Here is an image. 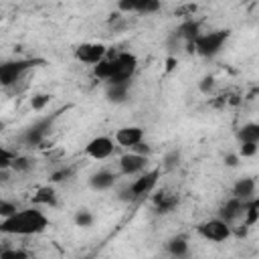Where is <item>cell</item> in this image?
<instances>
[{
    "label": "cell",
    "instance_id": "f546056e",
    "mask_svg": "<svg viewBox=\"0 0 259 259\" xmlns=\"http://www.w3.org/2000/svg\"><path fill=\"white\" fill-rule=\"evenodd\" d=\"M257 144H241V148H239V158L243 156V158H251V156H255L257 154Z\"/></svg>",
    "mask_w": 259,
    "mask_h": 259
},
{
    "label": "cell",
    "instance_id": "6da1fadb",
    "mask_svg": "<svg viewBox=\"0 0 259 259\" xmlns=\"http://www.w3.org/2000/svg\"><path fill=\"white\" fill-rule=\"evenodd\" d=\"M49 227V219L36 208L16 210L12 217L0 223V233L4 235H36Z\"/></svg>",
    "mask_w": 259,
    "mask_h": 259
},
{
    "label": "cell",
    "instance_id": "d590c367",
    "mask_svg": "<svg viewBox=\"0 0 259 259\" xmlns=\"http://www.w3.org/2000/svg\"><path fill=\"white\" fill-rule=\"evenodd\" d=\"M225 166H229V168L239 166V156H237V154H227V156H225Z\"/></svg>",
    "mask_w": 259,
    "mask_h": 259
},
{
    "label": "cell",
    "instance_id": "1f68e13d",
    "mask_svg": "<svg viewBox=\"0 0 259 259\" xmlns=\"http://www.w3.org/2000/svg\"><path fill=\"white\" fill-rule=\"evenodd\" d=\"M12 160H14V156L0 146V170H8L10 164H12Z\"/></svg>",
    "mask_w": 259,
    "mask_h": 259
},
{
    "label": "cell",
    "instance_id": "ab89813d",
    "mask_svg": "<svg viewBox=\"0 0 259 259\" xmlns=\"http://www.w3.org/2000/svg\"><path fill=\"white\" fill-rule=\"evenodd\" d=\"M0 22H2V14H0Z\"/></svg>",
    "mask_w": 259,
    "mask_h": 259
},
{
    "label": "cell",
    "instance_id": "ac0fdd59",
    "mask_svg": "<svg viewBox=\"0 0 259 259\" xmlns=\"http://www.w3.org/2000/svg\"><path fill=\"white\" fill-rule=\"evenodd\" d=\"M105 95H107L109 101L121 103V101H125L127 95H130V83H109Z\"/></svg>",
    "mask_w": 259,
    "mask_h": 259
},
{
    "label": "cell",
    "instance_id": "277c9868",
    "mask_svg": "<svg viewBox=\"0 0 259 259\" xmlns=\"http://www.w3.org/2000/svg\"><path fill=\"white\" fill-rule=\"evenodd\" d=\"M57 117H59V111H57V113H51L49 117H40V119H36L32 125H28L26 132H24V136H22L24 144H26V146H38V144H42V140L51 134L53 121H55Z\"/></svg>",
    "mask_w": 259,
    "mask_h": 259
},
{
    "label": "cell",
    "instance_id": "74e56055",
    "mask_svg": "<svg viewBox=\"0 0 259 259\" xmlns=\"http://www.w3.org/2000/svg\"><path fill=\"white\" fill-rule=\"evenodd\" d=\"M8 178H10L8 170H0V182H8Z\"/></svg>",
    "mask_w": 259,
    "mask_h": 259
},
{
    "label": "cell",
    "instance_id": "83f0119b",
    "mask_svg": "<svg viewBox=\"0 0 259 259\" xmlns=\"http://www.w3.org/2000/svg\"><path fill=\"white\" fill-rule=\"evenodd\" d=\"M0 259H28V253L22 249H2Z\"/></svg>",
    "mask_w": 259,
    "mask_h": 259
},
{
    "label": "cell",
    "instance_id": "30bf717a",
    "mask_svg": "<svg viewBox=\"0 0 259 259\" xmlns=\"http://www.w3.org/2000/svg\"><path fill=\"white\" fill-rule=\"evenodd\" d=\"M245 204H247V202H243V200H239V198H235V196L229 198V200L219 208V219H221L223 223L231 225L233 221H237L239 217H243Z\"/></svg>",
    "mask_w": 259,
    "mask_h": 259
},
{
    "label": "cell",
    "instance_id": "44dd1931",
    "mask_svg": "<svg viewBox=\"0 0 259 259\" xmlns=\"http://www.w3.org/2000/svg\"><path fill=\"white\" fill-rule=\"evenodd\" d=\"M239 142L241 144H259V123H245L239 130Z\"/></svg>",
    "mask_w": 259,
    "mask_h": 259
},
{
    "label": "cell",
    "instance_id": "7a4b0ae2",
    "mask_svg": "<svg viewBox=\"0 0 259 259\" xmlns=\"http://www.w3.org/2000/svg\"><path fill=\"white\" fill-rule=\"evenodd\" d=\"M38 65H45L42 59H16V61H4L0 63V85L2 87H10L14 85L16 81H20V77L38 67Z\"/></svg>",
    "mask_w": 259,
    "mask_h": 259
},
{
    "label": "cell",
    "instance_id": "4dcf8cb0",
    "mask_svg": "<svg viewBox=\"0 0 259 259\" xmlns=\"http://www.w3.org/2000/svg\"><path fill=\"white\" fill-rule=\"evenodd\" d=\"M16 212V206L8 200H0V219H8Z\"/></svg>",
    "mask_w": 259,
    "mask_h": 259
},
{
    "label": "cell",
    "instance_id": "4316f807",
    "mask_svg": "<svg viewBox=\"0 0 259 259\" xmlns=\"http://www.w3.org/2000/svg\"><path fill=\"white\" fill-rule=\"evenodd\" d=\"M178 164H180V150H172V152H168L166 158H164V162H162L164 170H172V168H176Z\"/></svg>",
    "mask_w": 259,
    "mask_h": 259
},
{
    "label": "cell",
    "instance_id": "8fae6325",
    "mask_svg": "<svg viewBox=\"0 0 259 259\" xmlns=\"http://www.w3.org/2000/svg\"><path fill=\"white\" fill-rule=\"evenodd\" d=\"M144 140V130L138 127V125H125V127H119L117 134H115V142L123 148H134L136 144H140Z\"/></svg>",
    "mask_w": 259,
    "mask_h": 259
},
{
    "label": "cell",
    "instance_id": "d6986e66",
    "mask_svg": "<svg viewBox=\"0 0 259 259\" xmlns=\"http://www.w3.org/2000/svg\"><path fill=\"white\" fill-rule=\"evenodd\" d=\"M93 75L97 79L103 81H111V77L115 75V59H103L93 67Z\"/></svg>",
    "mask_w": 259,
    "mask_h": 259
},
{
    "label": "cell",
    "instance_id": "52a82bcc",
    "mask_svg": "<svg viewBox=\"0 0 259 259\" xmlns=\"http://www.w3.org/2000/svg\"><path fill=\"white\" fill-rule=\"evenodd\" d=\"M158 178H160V168H154V170L144 172L138 180H134V182L130 184V192H132L134 200H136V198H142V196H146V194H150V192L156 188Z\"/></svg>",
    "mask_w": 259,
    "mask_h": 259
},
{
    "label": "cell",
    "instance_id": "484cf974",
    "mask_svg": "<svg viewBox=\"0 0 259 259\" xmlns=\"http://www.w3.org/2000/svg\"><path fill=\"white\" fill-rule=\"evenodd\" d=\"M49 101H51V95H47V93H38V95L30 97V107H32L34 111H40V109H45V107L49 105Z\"/></svg>",
    "mask_w": 259,
    "mask_h": 259
},
{
    "label": "cell",
    "instance_id": "7c38bea8",
    "mask_svg": "<svg viewBox=\"0 0 259 259\" xmlns=\"http://www.w3.org/2000/svg\"><path fill=\"white\" fill-rule=\"evenodd\" d=\"M146 164H148V158H144V156H138V154H134V152H130V154H123L121 158H119V168H121V172L123 174H140L144 168H146Z\"/></svg>",
    "mask_w": 259,
    "mask_h": 259
},
{
    "label": "cell",
    "instance_id": "5bb4252c",
    "mask_svg": "<svg viewBox=\"0 0 259 259\" xmlns=\"http://www.w3.org/2000/svg\"><path fill=\"white\" fill-rule=\"evenodd\" d=\"M115 174L113 172H109V170H99V172H95V174H91V178H89V186L93 188V190H107V188H111L113 184H115Z\"/></svg>",
    "mask_w": 259,
    "mask_h": 259
},
{
    "label": "cell",
    "instance_id": "cb8c5ba5",
    "mask_svg": "<svg viewBox=\"0 0 259 259\" xmlns=\"http://www.w3.org/2000/svg\"><path fill=\"white\" fill-rule=\"evenodd\" d=\"M75 225L81 227V229H89V227L93 225V214H91V210L79 208V210L75 212Z\"/></svg>",
    "mask_w": 259,
    "mask_h": 259
},
{
    "label": "cell",
    "instance_id": "ba28073f",
    "mask_svg": "<svg viewBox=\"0 0 259 259\" xmlns=\"http://www.w3.org/2000/svg\"><path fill=\"white\" fill-rule=\"evenodd\" d=\"M105 55H107V47L101 42H83L75 49V57L89 65H97L99 61L105 59Z\"/></svg>",
    "mask_w": 259,
    "mask_h": 259
},
{
    "label": "cell",
    "instance_id": "9a60e30c",
    "mask_svg": "<svg viewBox=\"0 0 259 259\" xmlns=\"http://www.w3.org/2000/svg\"><path fill=\"white\" fill-rule=\"evenodd\" d=\"M154 202H156V212L158 214H168L176 208L178 204V196L176 194H168L166 190H160L156 196H154Z\"/></svg>",
    "mask_w": 259,
    "mask_h": 259
},
{
    "label": "cell",
    "instance_id": "603a6c76",
    "mask_svg": "<svg viewBox=\"0 0 259 259\" xmlns=\"http://www.w3.org/2000/svg\"><path fill=\"white\" fill-rule=\"evenodd\" d=\"M156 10H160V2L158 0H136L134 12H138V14H150V12H156Z\"/></svg>",
    "mask_w": 259,
    "mask_h": 259
},
{
    "label": "cell",
    "instance_id": "f1b7e54d",
    "mask_svg": "<svg viewBox=\"0 0 259 259\" xmlns=\"http://www.w3.org/2000/svg\"><path fill=\"white\" fill-rule=\"evenodd\" d=\"M212 87H214V77H212V75H204V77L200 79V83H198V89H200L204 95H208V93L212 91Z\"/></svg>",
    "mask_w": 259,
    "mask_h": 259
},
{
    "label": "cell",
    "instance_id": "8992f818",
    "mask_svg": "<svg viewBox=\"0 0 259 259\" xmlns=\"http://www.w3.org/2000/svg\"><path fill=\"white\" fill-rule=\"evenodd\" d=\"M196 231L200 237H204L206 241H212V243H223L231 237V227L227 223H223L221 219H210L206 223H200Z\"/></svg>",
    "mask_w": 259,
    "mask_h": 259
},
{
    "label": "cell",
    "instance_id": "2e32d148",
    "mask_svg": "<svg viewBox=\"0 0 259 259\" xmlns=\"http://www.w3.org/2000/svg\"><path fill=\"white\" fill-rule=\"evenodd\" d=\"M32 204L38 206H57V192L53 186H40L34 194H32Z\"/></svg>",
    "mask_w": 259,
    "mask_h": 259
},
{
    "label": "cell",
    "instance_id": "f35d334b",
    "mask_svg": "<svg viewBox=\"0 0 259 259\" xmlns=\"http://www.w3.org/2000/svg\"><path fill=\"white\" fill-rule=\"evenodd\" d=\"M2 130H4V121L0 119V132H2Z\"/></svg>",
    "mask_w": 259,
    "mask_h": 259
},
{
    "label": "cell",
    "instance_id": "8d00e7d4",
    "mask_svg": "<svg viewBox=\"0 0 259 259\" xmlns=\"http://www.w3.org/2000/svg\"><path fill=\"white\" fill-rule=\"evenodd\" d=\"M176 65H178V61H176L174 57H168V59H166V71H168V73H170V71H174V69H176Z\"/></svg>",
    "mask_w": 259,
    "mask_h": 259
},
{
    "label": "cell",
    "instance_id": "836d02e7",
    "mask_svg": "<svg viewBox=\"0 0 259 259\" xmlns=\"http://www.w3.org/2000/svg\"><path fill=\"white\" fill-rule=\"evenodd\" d=\"M132 152H134V154H138V156H144V158H148V156H150V152H152V148H150L148 144L140 142V144H136V146L132 148Z\"/></svg>",
    "mask_w": 259,
    "mask_h": 259
},
{
    "label": "cell",
    "instance_id": "d4e9b609",
    "mask_svg": "<svg viewBox=\"0 0 259 259\" xmlns=\"http://www.w3.org/2000/svg\"><path fill=\"white\" fill-rule=\"evenodd\" d=\"M30 166H32V162L26 156H14V160L10 164V168L14 172H26V170H30Z\"/></svg>",
    "mask_w": 259,
    "mask_h": 259
},
{
    "label": "cell",
    "instance_id": "d6a6232c",
    "mask_svg": "<svg viewBox=\"0 0 259 259\" xmlns=\"http://www.w3.org/2000/svg\"><path fill=\"white\" fill-rule=\"evenodd\" d=\"M71 176H73V170H71V168H63V170L53 172L51 180H53V182H63V180H69Z\"/></svg>",
    "mask_w": 259,
    "mask_h": 259
},
{
    "label": "cell",
    "instance_id": "e0dca14e",
    "mask_svg": "<svg viewBox=\"0 0 259 259\" xmlns=\"http://www.w3.org/2000/svg\"><path fill=\"white\" fill-rule=\"evenodd\" d=\"M200 34V24L198 22H194V20H188V22H184V24H180V28L176 30V36L178 38H184L186 42H188V51L192 53V42H194V38Z\"/></svg>",
    "mask_w": 259,
    "mask_h": 259
},
{
    "label": "cell",
    "instance_id": "5b68a950",
    "mask_svg": "<svg viewBox=\"0 0 259 259\" xmlns=\"http://www.w3.org/2000/svg\"><path fill=\"white\" fill-rule=\"evenodd\" d=\"M136 69H138L136 55H132V53H119L115 57V75L111 77V81H107V85L109 83H130V79L136 73Z\"/></svg>",
    "mask_w": 259,
    "mask_h": 259
},
{
    "label": "cell",
    "instance_id": "7402d4cb",
    "mask_svg": "<svg viewBox=\"0 0 259 259\" xmlns=\"http://www.w3.org/2000/svg\"><path fill=\"white\" fill-rule=\"evenodd\" d=\"M243 217H245V225H247V227H253V225L259 221V200H257V198H253V200H249V202L245 204Z\"/></svg>",
    "mask_w": 259,
    "mask_h": 259
},
{
    "label": "cell",
    "instance_id": "e575fe53",
    "mask_svg": "<svg viewBox=\"0 0 259 259\" xmlns=\"http://www.w3.org/2000/svg\"><path fill=\"white\" fill-rule=\"evenodd\" d=\"M134 6H136V0H119L117 2L119 12H134Z\"/></svg>",
    "mask_w": 259,
    "mask_h": 259
},
{
    "label": "cell",
    "instance_id": "ffe728a7",
    "mask_svg": "<svg viewBox=\"0 0 259 259\" xmlns=\"http://www.w3.org/2000/svg\"><path fill=\"white\" fill-rule=\"evenodd\" d=\"M168 253L174 257V259H184L188 255V241L184 237H172L166 245Z\"/></svg>",
    "mask_w": 259,
    "mask_h": 259
},
{
    "label": "cell",
    "instance_id": "4fadbf2b",
    "mask_svg": "<svg viewBox=\"0 0 259 259\" xmlns=\"http://www.w3.org/2000/svg\"><path fill=\"white\" fill-rule=\"evenodd\" d=\"M233 196L243 200V202H249L255 198V180L253 178H241L235 182L233 186Z\"/></svg>",
    "mask_w": 259,
    "mask_h": 259
},
{
    "label": "cell",
    "instance_id": "3957f363",
    "mask_svg": "<svg viewBox=\"0 0 259 259\" xmlns=\"http://www.w3.org/2000/svg\"><path fill=\"white\" fill-rule=\"evenodd\" d=\"M227 38H229V30H214V32L198 34L192 42V51L202 57H212L223 49Z\"/></svg>",
    "mask_w": 259,
    "mask_h": 259
},
{
    "label": "cell",
    "instance_id": "9c48e42d",
    "mask_svg": "<svg viewBox=\"0 0 259 259\" xmlns=\"http://www.w3.org/2000/svg\"><path fill=\"white\" fill-rule=\"evenodd\" d=\"M113 150H115L113 140L107 138V136H97L85 146V154L89 158H93V160H105V158H109L113 154Z\"/></svg>",
    "mask_w": 259,
    "mask_h": 259
}]
</instances>
